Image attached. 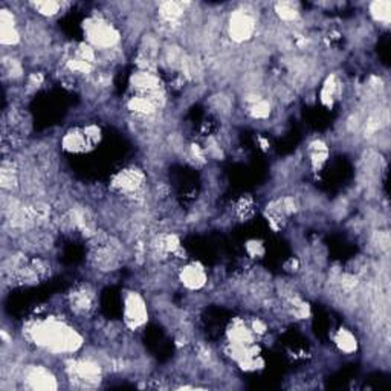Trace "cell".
<instances>
[{
	"mask_svg": "<svg viewBox=\"0 0 391 391\" xmlns=\"http://www.w3.org/2000/svg\"><path fill=\"white\" fill-rule=\"evenodd\" d=\"M278 12H280V15L283 17V19H286V20H292V19H295V15H296V11L292 6V3H280L278 5Z\"/></svg>",
	"mask_w": 391,
	"mask_h": 391,
	"instance_id": "ba28073f",
	"label": "cell"
},
{
	"mask_svg": "<svg viewBox=\"0 0 391 391\" xmlns=\"http://www.w3.org/2000/svg\"><path fill=\"white\" fill-rule=\"evenodd\" d=\"M19 42V34L15 32L14 26H2V43L14 45Z\"/></svg>",
	"mask_w": 391,
	"mask_h": 391,
	"instance_id": "52a82bcc",
	"label": "cell"
},
{
	"mask_svg": "<svg viewBox=\"0 0 391 391\" xmlns=\"http://www.w3.org/2000/svg\"><path fill=\"white\" fill-rule=\"evenodd\" d=\"M254 23L251 20L249 15H246L243 12H239L233 17L231 20V34L233 37L237 40H244L249 37V34L252 32Z\"/></svg>",
	"mask_w": 391,
	"mask_h": 391,
	"instance_id": "7a4b0ae2",
	"label": "cell"
},
{
	"mask_svg": "<svg viewBox=\"0 0 391 391\" xmlns=\"http://www.w3.org/2000/svg\"><path fill=\"white\" fill-rule=\"evenodd\" d=\"M182 280L184 283L187 284L188 288H199L203 284L205 281V274L202 269H196L194 266L193 268H187L184 272H182Z\"/></svg>",
	"mask_w": 391,
	"mask_h": 391,
	"instance_id": "277c9868",
	"label": "cell"
},
{
	"mask_svg": "<svg viewBox=\"0 0 391 391\" xmlns=\"http://www.w3.org/2000/svg\"><path fill=\"white\" fill-rule=\"evenodd\" d=\"M126 316H127V321L133 323L135 326L144 323V319H146V307H144L142 301L138 296H132L127 301Z\"/></svg>",
	"mask_w": 391,
	"mask_h": 391,
	"instance_id": "3957f363",
	"label": "cell"
},
{
	"mask_svg": "<svg viewBox=\"0 0 391 391\" xmlns=\"http://www.w3.org/2000/svg\"><path fill=\"white\" fill-rule=\"evenodd\" d=\"M371 12L378 20L388 22L390 19V3L388 2H375L371 5Z\"/></svg>",
	"mask_w": 391,
	"mask_h": 391,
	"instance_id": "5b68a950",
	"label": "cell"
},
{
	"mask_svg": "<svg viewBox=\"0 0 391 391\" xmlns=\"http://www.w3.org/2000/svg\"><path fill=\"white\" fill-rule=\"evenodd\" d=\"M89 39H91L98 46H112L118 40V34L113 31L112 26L95 22L94 25L89 26Z\"/></svg>",
	"mask_w": 391,
	"mask_h": 391,
	"instance_id": "6da1fadb",
	"label": "cell"
},
{
	"mask_svg": "<svg viewBox=\"0 0 391 391\" xmlns=\"http://www.w3.org/2000/svg\"><path fill=\"white\" fill-rule=\"evenodd\" d=\"M35 8H37L42 14H48V15H52V14H55L60 8L58 3L55 2H42V3H37L35 5Z\"/></svg>",
	"mask_w": 391,
	"mask_h": 391,
	"instance_id": "9c48e42d",
	"label": "cell"
},
{
	"mask_svg": "<svg viewBox=\"0 0 391 391\" xmlns=\"http://www.w3.org/2000/svg\"><path fill=\"white\" fill-rule=\"evenodd\" d=\"M338 344H340V347L344 351H353L354 348H356V341H354V338L348 332H341L340 333V338H338Z\"/></svg>",
	"mask_w": 391,
	"mask_h": 391,
	"instance_id": "8992f818",
	"label": "cell"
}]
</instances>
